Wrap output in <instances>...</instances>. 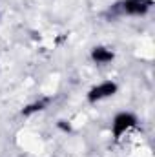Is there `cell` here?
<instances>
[{
    "instance_id": "obj_2",
    "label": "cell",
    "mask_w": 155,
    "mask_h": 157,
    "mask_svg": "<svg viewBox=\"0 0 155 157\" xmlns=\"http://www.w3.org/2000/svg\"><path fill=\"white\" fill-rule=\"evenodd\" d=\"M119 93V84L115 80H102L95 86H91L86 93V101L89 104H99L102 101H108Z\"/></svg>"
},
{
    "instance_id": "obj_1",
    "label": "cell",
    "mask_w": 155,
    "mask_h": 157,
    "mask_svg": "<svg viewBox=\"0 0 155 157\" xmlns=\"http://www.w3.org/2000/svg\"><path fill=\"white\" fill-rule=\"evenodd\" d=\"M139 124V117L133 113V112H117L113 119H112V124H110V132H112V137L115 141H120L126 133H130L133 128H137Z\"/></svg>"
},
{
    "instance_id": "obj_5",
    "label": "cell",
    "mask_w": 155,
    "mask_h": 157,
    "mask_svg": "<svg viewBox=\"0 0 155 157\" xmlns=\"http://www.w3.org/2000/svg\"><path fill=\"white\" fill-rule=\"evenodd\" d=\"M46 108H47V99H40V101H35V102L28 104V106L22 110V115L29 117V115H33V113H37V112L46 110Z\"/></svg>"
},
{
    "instance_id": "obj_3",
    "label": "cell",
    "mask_w": 155,
    "mask_h": 157,
    "mask_svg": "<svg viewBox=\"0 0 155 157\" xmlns=\"http://www.w3.org/2000/svg\"><path fill=\"white\" fill-rule=\"evenodd\" d=\"M115 9L126 17H146L153 9V0H120L115 4Z\"/></svg>"
},
{
    "instance_id": "obj_4",
    "label": "cell",
    "mask_w": 155,
    "mask_h": 157,
    "mask_svg": "<svg viewBox=\"0 0 155 157\" xmlns=\"http://www.w3.org/2000/svg\"><path fill=\"white\" fill-rule=\"evenodd\" d=\"M89 59L93 64L106 66V64H112L115 60V51L112 48H106V46H93L89 51Z\"/></svg>"
},
{
    "instance_id": "obj_6",
    "label": "cell",
    "mask_w": 155,
    "mask_h": 157,
    "mask_svg": "<svg viewBox=\"0 0 155 157\" xmlns=\"http://www.w3.org/2000/svg\"><path fill=\"white\" fill-rule=\"evenodd\" d=\"M0 17H2V13H0Z\"/></svg>"
}]
</instances>
